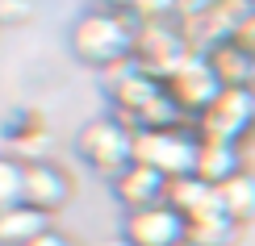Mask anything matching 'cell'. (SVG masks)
Instances as JSON below:
<instances>
[{
	"instance_id": "6da1fadb",
	"label": "cell",
	"mask_w": 255,
	"mask_h": 246,
	"mask_svg": "<svg viewBox=\"0 0 255 246\" xmlns=\"http://www.w3.org/2000/svg\"><path fill=\"white\" fill-rule=\"evenodd\" d=\"M105 96H109V113L118 117L122 125H130L134 134L142 130H167V125H184L188 117L176 109V100L167 96L163 80L142 71L134 59L118 63V67L101 71Z\"/></svg>"
},
{
	"instance_id": "7a4b0ae2",
	"label": "cell",
	"mask_w": 255,
	"mask_h": 246,
	"mask_svg": "<svg viewBox=\"0 0 255 246\" xmlns=\"http://www.w3.org/2000/svg\"><path fill=\"white\" fill-rule=\"evenodd\" d=\"M134 34H138V17L113 13V8H88L67 29V50L84 67L109 71L134 55Z\"/></svg>"
},
{
	"instance_id": "3957f363",
	"label": "cell",
	"mask_w": 255,
	"mask_h": 246,
	"mask_svg": "<svg viewBox=\"0 0 255 246\" xmlns=\"http://www.w3.org/2000/svg\"><path fill=\"white\" fill-rule=\"evenodd\" d=\"M76 159L88 163L105 179L122 175V171L134 163V130L122 125L113 113L92 117V121H84L80 134H76Z\"/></svg>"
},
{
	"instance_id": "277c9868",
	"label": "cell",
	"mask_w": 255,
	"mask_h": 246,
	"mask_svg": "<svg viewBox=\"0 0 255 246\" xmlns=\"http://www.w3.org/2000/svg\"><path fill=\"white\" fill-rule=\"evenodd\" d=\"M197 151H201V134L197 125H167V130H142L134 134V159L146 167H155L159 175L180 179L197 171Z\"/></svg>"
},
{
	"instance_id": "5b68a950",
	"label": "cell",
	"mask_w": 255,
	"mask_h": 246,
	"mask_svg": "<svg viewBox=\"0 0 255 246\" xmlns=\"http://www.w3.org/2000/svg\"><path fill=\"white\" fill-rule=\"evenodd\" d=\"M163 88H167V96L176 100V109L197 121V117L222 96V88H226V83L218 80V71H214V63H209V55L193 50V55H184V59L172 67V76L163 80Z\"/></svg>"
},
{
	"instance_id": "8992f818",
	"label": "cell",
	"mask_w": 255,
	"mask_h": 246,
	"mask_svg": "<svg viewBox=\"0 0 255 246\" xmlns=\"http://www.w3.org/2000/svg\"><path fill=\"white\" fill-rule=\"evenodd\" d=\"M184 55H193V46H188L184 29H180L176 17H155V21H138V34H134V63L142 71H151V76L167 80L172 76V67Z\"/></svg>"
},
{
	"instance_id": "52a82bcc",
	"label": "cell",
	"mask_w": 255,
	"mask_h": 246,
	"mask_svg": "<svg viewBox=\"0 0 255 246\" xmlns=\"http://www.w3.org/2000/svg\"><path fill=\"white\" fill-rule=\"evenodd\" d=\"M255 130V96L247 88H222V96L197 117V134L205 142H235L243 146V138Z\"/></svg>"
},
{
	"instance_id": "ba28073f",
	"label": "cell",
	"mask_w": 255,
	"mask_h": 246,
	"mask_svg": "<svg viewBox=\"0 0 255 246\" xmlns=\"http://www.w3.org/2000/svg\"><path fill=\"white\" fill-rule=\"evenodd\" d=\"M71 196H76V179H71L67 167H59L55 159L21 163V205H34L38 213L55 217L59 209L71 205Z\"/></svg>"
},
{
	"instance_id": "9c48e42d",
	"label": "cell",
	"mask_w": 255,
	"mask_h": 246,
	"mask_svg": "<svg viewBox=\"0 0 255 246\" xmlns=\"http://www.w3.org/2000/svg\"><path fill=\"white\" fill-rule=\"evenodd\" d=\"M122 238L126 246H188V217L167 205L134 209L122 217Z\"/></svg>"
},
{
	"instance_id": "30bf717a",
	"label": "cell",
	"mask_w": 255,
	"mask_h": 246,
	"mask_svg": "<svg viewBox=\"0 0 255 246\" xmlns=\"http://www.w3.org/2000/svg\"><path fill=\"white\" fill-rule=\"evenodd\" d=\"M0 146L4 155L21 159V163H34V159H50V146H55V130L38 109H21L4 121L0 130Z\"/></svg>"
},
{
	"instance_id": "8fae6325",
	"label": "cell",
	"mask_w": 255,
	"mask_h": 246,
	"mask_svg": "<svg viewBox=\"0 0 255 246\" xmlns=\"http://www.w3.org/2000/svg\"><path fill=\"white\" fill-rule=\"evenodd\" d=\"M109 184H113V196L122 200V209L134 213V209L163 205V200H167V184H172V179L159 175L155 167H146V163H138V159H134V163L126 167L122 175H113Z\"/></svg>"
},
{
	"instance_id": "7c38bea8",
	"label": "cell",
	"mask_w": 255,
	"mask_h": 246,
	"mask_svg": "<svg viewBox=\"0 0 255 246\" xmlns=\"http://www.w3.org/2000/svg\"><path fill=\"white\" fill-rule=\"evenodd\" d=\"M167 205H172L180 217H205V213H218L222 209V196H218V188L209 184V179H201L197 171L193 175H180L167 184Z\"/></svg>"
},
{
	"instance_id": "4fadbf2b",
	"label": "cell",
	"mask_w": 255,
	"mask_h": 246,
	"mask_svg": "<svg viewBox=\"0 0 255 246\" xmlns=\"http://www.w3.org/2000/svg\"><path fill=\"white\" fill-rule=\"evenodd\" d=\"M243 167H247L243 163V146H235V142H205V138H201V151H197V175L201 179H209L214 188H222L226 179H235Z\"/></svg>"
},
{
	"instance_id": "5bb4252c",
	"label": "cell",
	"mask_w": 255,
	"mask_h": 246,
	"mask_svg": "<svg viewBox=\"0 0 255 246\" xmlns=\"http://www.w3.org/2000/svg\"><path fill=\"white\" fill-rule=\"evenodd\" d=\"M50 226L46 213H38L34 205H13V209H0V246H29L34 238H42Z\"/></svg>"
},
{
	"instance_id": "9a60e30c",
	"label": "cell",
	"mask_w": 255,
	"mask_h": 246,
	"mask_svg": "<svg viewBox=\"0 0 255 246\" xmlns=\"http://www.w3.org/2000/svg\"><path fill=\"white\" fill-rule=\"evenodd\" d=\"M218 196H222V213L226 217H235L243 230L255 226V171L251 167H243L235 179H226L218 188Z\"/></svg>"
},
{
	"instance_id": "2e32d148",
	"label": "cell",
	"mask_w": 255,
	"mask_h": 246,
	"mask_svg": "<svg viewBox=\"0 0 255 246\" xmlns=\"http://www.w3.org/2000/svg\"><path fill=\"white\" fill-rule=\"evenodd\" d=\"M239 242H243V226L222 209L188 221V246H239Z\"/></svg>"
},
{
	"instance_id": "e0dca14e",
	"label": "cell",
	"mask_w": 255,
	"mask_h": 246,
	"mask_svg": "<svg viewBox=\"0 0 255 246\" xmlns=\"http://www.w3.org/2000/svg\"><path fill=\"white\" fill-rule=\"evenodd\" d=\"M209 63H214V71H218V80L226 83V88H247V80H251V67H255V55L251 50H243L239 42H218L214 50H209Z\"/></svg>"
},
{
	"instance_id": "ac0fdd59",
	"label": "cell",
	"mask_w": 255,
	"mask_h": 246,
	"mask_svg": "<svg viewBox=\"0 0 255 246\" xmlns=\"http://www.w3.org/2000/svg\"><path fill=\"white\" fill-rule=\"evenodd\" d=\"M21 205V159L0 151V209Z\"/></svg>"
},
{
	"instance_id": "d6986e66",
	"label": "cell",
	"mask_w": 255,
	"mask_h": 246,
	"mask_svg": "<svg viewBox=\"0 0 255 246\" xmlns=\"http://www.w3.org/2000/svg\"><path fill=\"white\" fill-rule=\"evenodd\" d=\"M34 0H0V29H17L25 21H34Z\"/></svg>"
},
{
	"instance_id": "ffe728a7",
	"label": "cell",
	"mask_w": 255,
	"mask_h": 246,
	"mask_svg": "<svg viewBox=\"0 0 255 246\" xmlns=\"http://www.w3.org/2000/svg\"><path fill=\"white\" fill-rule=\"evenodd\" d=\"M230 42H239L243 50H251V55H255V8H251V13L239 21V25H235V34H230Z\"/></svg>"
},
{
	"instance_id": "44dd1931",
	"label": "cell",
	"mask_w": 255,
	"mask_h": 246,
	"mask_svg": "<svg viewBox=\"0 0 255 246\" xmlns=\"http://www.w3.org/2000/svg\"><path fill=\"white\" fill-rule=\"evenodd\" d=\"M29 246H80V242H76V238H67L63 230H46L42 238H34Z\"/></svg>"
},
{
	"instance_id": "7402d4cb",
	"label": "cell",
	"mask_w": 255,
	"mask_h": 246,
	"mask_svg": "<svg viewBox=\"0 0 255 246\" xmlns=\"http://www.w3.org/2000/svg\"><path fill=\"white\" fill-rule=\"evenodd\" d=\"M138 4H142V0H101V8H113V13H130V17H138Z\"/></svg>"
},
{
	"instance_id": "603a6c76",
	"label": "cell",
	"mask_w": 255,
	"mask_h": 246,
	"mask_svg": "<svg viewBox=\"0 0 255 246\" xmlns=\"http://www.w3.org/2000/svg\"><path fill=\"white\" fill-rule=\"evenodd\" d=\"M247 92L255 96V67H251V80H247Z\"/></svg>"
}]
</instances>
